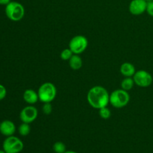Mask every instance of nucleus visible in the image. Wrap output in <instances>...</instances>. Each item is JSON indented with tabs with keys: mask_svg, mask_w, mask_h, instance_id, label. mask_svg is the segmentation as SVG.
I'll list each match as a JSON object with an SVG mask.
<instances>
[{
	"mask_svg": "<svg viewBox=\"0 0 153 153\" xmlns=\"http://www.w3.org/2000/svg\"><path fill=\"white\" fill-rule=\"evenodd\" d=\"M110 94L107 90L102 86H94L89 90L87 95V100L92 108L100 109L106 107L109 103Z\"/></svg>",
	"mask_w": 153,
	"mask_h": 153,
	"instance_id": "nucleus-1",
	"label": "nucleus"
},
{
	"mask_svg": "<svg viewBox=\"0 0 153 153\" xmlns=\"http://www.w3.org/2000/svg\"><path fill=\"white\" fill-rule=\"evenodd\" d=\"M130 96L128 91H124L122 88L114 91L110 94L109 103L116 108H122L128 104Z\"/></svg>",
	"mask_w": 153,
	"mask_h": 153,
	"instance_id": "nucleus-2",
	"label": "nucleus"
},
{
	"mask_svg": "<svg viewBox=\"0 0 153 153\" xmlns=\"http://www.w3.org/2000/svg\"><path fill=\"white\" fill-rule=\"evenodd\" d=\"M39 100L42 102H52L55 100L57 94V90L55 85L51 82L42 84L37 91Z\"/></svg>",
	"mask_w": 153,
	"mask_h": 153,
	"instance_id": "nucleus-3",
	"label": "nucleus"
},
{
	"mask_svg": "<svg viewBox=\"0 0 153 153\" xmlns=\"http://www.w3.org/2000/svg\"><path fill=\"white\" fill-rule=\"evenodd\" d=\"M5 14L12 21H19L24 17L25 8L18 1H10L5 6Z\"/></svg>",
	"mask_w": 153,
	"mask_h": 153,
	"instance_id": "nucleus-4",
	"label": "nucleus"
},
{
	"mask_svg": "<svg viewBox=\"0 0 153 153\" xmlns=\"http://www.w3.org/2000/svg\"><path fill=\"white\" fill-rule=\"evenodd\" d=\"M3 150L6 153H19L23 149L22 140L15 136H9L3 142Z\"/></svg>",
	"mask_w": 153,
	"mask_h": 153,
	"instance_id": "nucleus-5",
	"label": "nucleus"
},
{
	"mask_svg": "<svg viewBox=\"0 0 153 153\" xmlns=\"http://www.w3.org/2000/svg\"><path fill=\"white\" fill-rule=\"evenodd\" d=\"M88 46V40L86 37L83 35H76L70 40L69 43V48L71 49L73 54L80 55L85 51Z\"/></svg>",
	"mask_w": 153,
	"mask_h": 153,
	"instance_id": "nucleus-6",
	"label": "nucleus"
},
{
	"mask_svg": "<svg viewBox=\"0 0 153 153\" xmlns=\"http://www.w3.org/2000/svg\"><path fill=\"white\" fill-rule=\"evenodd\" d=\"M134 84L141 88H147L152 83L153 78L149 72L144 70H140L136 71L133 76Z\"/></svg>",
	"mask_w": 153,
	"mask_h": 153,
	"instance_id": "nucleus-7",
	"label": "nucleus"
},
{
	"mask_svg": "<svg viewBox=\"0 0 153 153\" xmlns=\"http://www.w3.org/2000/svg\"><path fill=\"white\" fill-rule=\"evenodd\" d=\"M37 115H38L37 109L34 106L28 105L22 109L19 114V118L22 123L30 124L37 119Z\"/></svg>",
	"mask_w": 153,
	"mask_h": 153,
	"instance_id": "nucleus-8",
	"label": "nucleus"
},
{
	"mask_svg": "<svg viewBox=\"0 0 153 153\" xmlns=\"http://www.w3.org/2000/svg\"><path fill=\"white\" fill-rule=\"evenodd\" d=\"M146 0H132L128 6L129 12L133 15H140L146 10Z\"/></svg>",
	"mask_w": 153,
	"mask_h": 153,
	"instance_id": "nucleus-9",
	"label": "nucleus"
},
{
	"mask_svg": "<svg viewBox=\"0 0 153 153\" xmlns=\"http://www.w3.org/2000/svg\"><path fill=\"white\" fill-rule=\"evenodd\" d=\"M16 131V126L14 123L10 120L2 121L0 123V133L6 137L13 135V134Z\"/></svg>",
	"mask_w": 153,
	"mask_h": 153,
	"instance_id": "nucleus-10",
	"label": "nucleus"
},
{
	"mask_svg": "<svg viewBox=\"0 0 153 153\" xmlns=\"http://www.w3.org/2000/svg\"><path fill=\"white\" fill-rule=\"evenodd\" d=\"M23 100L28 104L34 105L39 100L38 94L32 89H27L23 93Z\"/></svg>",
	"mask_w": 153,
	"mask_h": 153,
	"instance_id": "nucleus-11",
	"label": "nucleus"
},
{
	"mask_svg": "<svg viewBox=\"0 0 153 153\" xmlns=\"http://www.w3.org/2000/svg\"><path fill=\"white\" fill-rule=\"evenodd\" d=\"M121 74L125 77H131L136 73L134 66L129 62H125L122 64L120 69Z\"/></svg>",
	"mask_w": 153,
	"mask_h": 153,
	"instance_id": "nucleus-12",
	"label": "nucleus"
},
{
	"mask_svg": "<svg viewBox=\"0 0 153 153\" xmlns=\"http://www.w3.org/2000/svg\"><path fill=\"white\" fill-rule=\"evenodd\" d=\"M69 64H70V68L73 70H79L81 69L83 65V61L82 58L79 56V55L73 54V56L69 60Z\"/></svg>",
	"mask_w": 153,
	"mask_h": 153,
	"instance_id": "nucleus-13",
	"label": "nucleus"
},
{
	"mask_svg": "<svg viewBox=\"0 0 153 153\" xmlns=\"http://www.w3.org/2000/svg\"><path fill=\"white\" fill-rule=\"evenodd\" d=\"M134 81L131 77H125V79L121 82V88L124 91H128L134 87Z\"/></svg>",
	"mask_w": 153,
	"mask_h": 153,
	"instance_id": "nucleus-14",
	"label": "nucleus"
},
{
	"mask_svg": "<svg viewBox=\"0 0 153 153\" xmlns=\"http://www.w3.org/2000/svg\"><path fill=\"white\" fill-rule=\"evenodd\" d=\"M18 131H19V134L22 136H27L28 134H29L30 131H31V127H30L29 123H22L19 126Z\"/></svg>",
	"mask_w": 153,
	"mask_h": 153,
	"instance_id": "nucleus-15",
	"label": "nucleus"
},
{
	"mask_svg": "<svg viewBox=\"0 0 153 153\" xmlns=\"http://www.w3.org/2000/svg\"><path fill=\"white\" fill-rule=\"evenodd\" d=\"M99 114H100V117L102 118L103 120H108L111 117V111L106 106V107L99 109Z\"/></svg>",
	"mask_w": 153,
	"mask_h": 153,
	"instance_id": "nucleus-16",
	"label": "nucleus"
},
{
	"mask_svg": "<svg viewBox=\"0 0 153 153\" xmlns=\"http://www.w3.org/2000/svg\"><path fill=\"white\" fill-rule=\"evenodd\" d=\"M53 150L56 153H64L66 152V146L63 142H55L53 145Z\"/></svg>",
	"mask_w": 153,
	"mask_h": 153,
	"instance_id": "nucleus-17",
	"label": "nucleus"
},
{
	"mask_svg": "<svg viewBox=\"0 0 153 153\" xmlns=\"http://www.w3.org/2000/svg\"><path fill=\"white\" fill-rule=\"evenodd\" d=\"M73 55V52H72L70 48L64 49L61 52V58L63 61H69Z\"/></svg>",
	"mask_w": 153,
	"mask_h": 153,
	"instance_id": "nucleus-18",
	"label": "nucleus"
},
{
	"mask_svg": "<svg viewBox=\"0 0 153 153\" xmlns=\"http://www.w3.org/2000/svg\"><path fill=\"white\" fill-rule=\"evenodd\" d=\"M43 112L44 114L49 115L52 111V105L51 102H46L43 105Z\"/></svg>",
	"mask_w": 153,
	"mask_h": 153,
	"instance_id": "nucleus-19",
	"label": "nucleus"
},
{
	"mask_svg": "<svg viewBox=\"0 0 153 153\" xmlns=\"http://www.w3.org/2000/svg\"><path fill=\"white\" fill-rule=\"evenodd\" d=\"M146 12L149 16H153V1H147V6H146Z\"/></svg>",
	"mask_w": 153,
	"mask_h": 153,
	"instance_id": "nucleus-20",
	"label": "nucleus"
},
{
	"mask_svg": "<svg viewBox=\"0 0 153 153\" xmlns=\"http://www.w3.org/2000/svg\"><path fill=\"white\" fill-rule=\"evenodd\" d=\"M6 95H7V90L4 88V86L0 84V101L4 100Z\"/></svg>",
	"mask_w": 153,
	"mask_h": 153,
	"instance_id": "nucleus-21",
	"label": "nucleus"
},
{
	"mask_svg": "<svg viewBox=\"0 0 153 153\" xmlns=\"http://www.w3.org/2000/svg\"><path fill=\"white\" fill-rule=\"evenodd\" d=\"M10 2V0H0V4H1V5H7Z\"/></svg>",
	"mask_w": 153,
	"mask_h": 153,
	"instance_id": "nucleus-22",
	"label": "nucleus"
},
{
	"mask_svg": "<svg viewBox=\"0 0 153 153\" xmlns=\"http://www.w3.org/2000/svg\"><path fill=\"white\" fill-rule=\"evenodd\" d=\"M64 153H77L76 152H74V151H66Z\"/></svg>",
	"mask_w": 153,
	"mask_h": 153,
	"instance_id": "nucleus-23",
	"label": "nucleus"
},
{
	"mask_svg": "<svg viewBox=\"0 0 153 153\" xmlns=\"http://www.w3.org/2000/svg\"><path fill=\"white\" fill-rule=\"evenodd\" d=\"M0 153H6L4 150H0Z\"/></svg>",
	"mask_w": 153,
	"mask_h": 153,
	"instance_id": "nucleus-24",
	"label": "nucleus"
},
{
	"mask_svg": "<svg viewBox=\"0 0 153 153\" xmlns=\"http://www.w3.org/2000/svg\"><path fill=\"white\" fill-rule=\"evenodd\" d=\"M147 1H153V0H146Z\"/></svg>",
	"mask_w": 153,
	"mask_h": 153,
	"instance_id": "nucleus-25",
	"label": "nucleus"
}]
</instances>
